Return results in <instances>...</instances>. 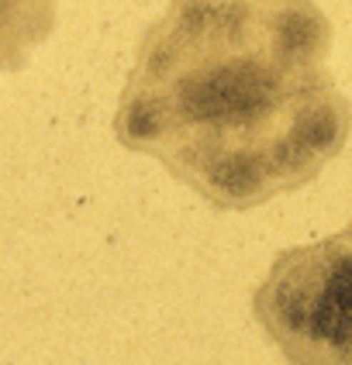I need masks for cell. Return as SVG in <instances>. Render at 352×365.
Here are the masks:
<instances>
[{"mask_svg":"<svg viewBox=\"0 0 352 365\" xmlns=\"http://www.w3.org/2000/svg\"><path fill=\"white\" fill-rule=\"evenodd\" d=\"M56 28V0H0V73H21Z\"/></svg>","mask_w":352,"mask_h":365,"instance_id":"obj_3","label":"cell"},{"mask_svg":"<svg viewBox=\"0 0 352 365\" xmlns=\"http://www.w3.org/2000/svg\"><path fill=\"white\" fill-rule=\"evenodd\" d=\"M328 45L311 0H169L139 45L114 135L218 210L293 193L352 128Z\"/></svg>","mask_w":352,"mask_h":365,"instance_id":"obj_1","label":"cell"},{"mask_svg":"<svg viewBox=\"0 0 352 365\" xmlns=\"http://www.w3.org/2000/svg\"><path fill=\"white\" fill-rule=\"evenodd\" d=\"M346 235H352V224H349V227H346Z\"/></svg>","mask_w":352,"mask_h":365,"instance_id":"obj_4","label":"cell"},{"mask_svg":"<svg viewBox=\"0 0 352 365\" xmlns=\"http://www.w3.org/2000/svg\"><path fill=\"white\" fill-rule=\"evenodd\" d=\"M252 314L290 365H352V235L280 252Z\"/></svg>","mask_w":352,"mask_h":365,"instance_id":"obj_2","label":"cell"}]
</instances>
